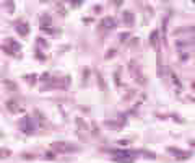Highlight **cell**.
<instances>
[{
  "instance_id": "obj_11",
  "label": "cell",
  "mask_w": 195,
  "mask_h": 163,
  "mask_svg": "<svg viewBox=\"0 0 195 163\" xmlns=\"http://www.w3.org/2000/svg\"><path fill=\"white\" fill-rule=\"evenodd\" d=\"M114 155H119L117 158H120V157H124V158H128L130 155H132V152H128V150H114Z\"/></svg>"
},
{
  "instance_id": "obj_4",
  "label": "cell",
  "mask_w": 195,
  "mask_h": 163,
  "mask_svg": "<svg viewBox=\"0 0 195 163\" xmlns=\"http://www.w3.org/2000/svg\"><path fill=\"white\" fill-rule=\"evenodd\" d=\"M168 150H169V153L174 155V158H177V160H185V158H189V157H190V153H189V152H184V150H180V148L169 147Z\"/></svg>"
},
{
  "instance_id": "obj_14",
  "label": "cell",
  "mask_w": 195,
  "mask_h": 163,
  "mask_svg": "<svg viewBox=\"0 0 195 163\" xmlns=\"http://www.w3.org/2000/svg\"><path fill=\"white\" fill-rule=\"evenodd\" d=\"M114 160H115V161H119V163H133L132 158H117V157H115Z\"/></svg>"
},
{
  "instance_id": "obj_1",
  "label": "cell",
  "mask_w": 195,
  "mask_h": 163,
  "mask_svg": "<svg viewBox=\"0 0 195 163\" xmlns=\"http://www.w3.org/2000/svg\"><path fill=\"white\" fill-rule=\"evenodd\" d=\"M52 150L54 152H59V153H68V152H77L78 147L77 145H72L68 142H54L52 144Z\"/></svg>"
},
{
  "instance_id": "obj_6",
  "label": "cell",
  "mask_w": 195,
  "mask_h": 163,
  "mask_svg": "<svg viewBox=\"0 0 195 163\" xmlns=\"http://www.w3.org/2000/svg\"><path fill=\"white\" fill-rule=\"evenodd\" d=\"M133 13L130 12V10H125V12H122V21L127 25V26H132L133 25Z\"/></svg>"
},
{
  "instance_id": "obj_2",
  "label": "cell",
  "mask_w": 195,
  "mask_h": 163,
  "mask_svg": "<svg viewBox=\"0 0 195 163\" xmlns=\"http://www.w3.org/2000/svg\"><path fill=\"white\" fill-rule=\"evenodd\" d=\"M20 127H21V131H23L25 134H33L34 132V122H33V117L31 116H25L23 119H21V122H20Z\"/></svg>"
},
{
  "instance_id": "obj_8",
  "label": "cell",
  "mask_w": 195,
  "mask_h": 163,
  "mask_svg": "<svg viewBox=\"0 0 195 163\" xmlns=\"http://www.w3.org/2000/svg\"><path fill=\"white\" fill-rule=\"evenodd\" d=\"M16 33L20 34V36H26V34L30 33V26H28L26 23H18L16 25Z\"/></svg>"
},
{
  "instance_id": "obj_19",
  "label": "cell",
  "mask_w": 195,
  "mask_h": 163,
  "mask_svg": "<svg viewBox=\"0 0 195 163\" xmlns=\"http://www.w3.org/2000/svg\"><path fill=\"white\" fill-rule=\"evenodd\" d=\"M44 157H46L47 160H54V158H55V157H54V153H50V152H49V153H46Z\"/></svg>"
},
{
  "instance_id": "obj_18",
  "label": "cell",
  "mask_w": 195,
  "mask_h": 163,
  "mask_svg": "<svg viewBox=\"0 0 195 163\" xmlns=\"http://www.w3.org/2000/svg\"><path fill=\"white\" fill-rule=\"evenodd\" d=\"M127 38H128V33H125V34L122 33V34H120V41H122V42H124V41H127Z\"/></svg>"
},
{
  "instance_id": "obj_15",
  "label": "cell",
  "mask_w": 195,
  "mask_h": 163,
  "mask_svg": "<svg viewBox=\"0 0 195 163\" xmlns=\"http://www.w3.org/2000/svg\"><path fill=\"white\" fill-rule=\"evenodd\" d=\"M25 79H26L28 82H30V83H34V82H36V79H38V77H36V75L33 74V75H26Z\"/></svg>"
},
{
  "instance_id": "obj_10",
  "label": "cell",
  "mask_w": 195,
  "mask_h": 163,
  "mask_svg": "<svg viewBox=\"0 0 195 163\" xmlns=\"http://www.w3.org/2000/svg\"><path fill=\"white\" fill-rule=\"evenodd\" d=\"M41 23H42V26H41V28H46V26H50L52 20H50V17H49V15H42V17H41Z\"/></svg>"
},
{
  "instance_id": "obj_7",
  "label": "cell",
  "mask_w": 195,
  "mask_h": 163,
  "mask_svg": "<svg viewBox=\"0 0 195 163\" xmlns=\"http://www.w3.org/2000/svg\"><path fill=\"white\" fill-rule=\"evenodd\" d=\"M7 109H8L10 113H20V111H23V108L15 101V100H8L7 101Z\"/></svg>"
},
{
  "instance_id": "obj_3",
  "label": "cell",
  "mask_w": 195,
  "mask_h": 163,
  "mask_svg": "<svg viewBox=\"0 0 195 163\" xmlns=\"http://www.w3.org/2000/svg\"><path fill=\"white\" fill-rule=\"evenodd\" d=\"M8 54L12 55H16L20 51H21V46H20V42H16L13 38H7V46L3 47Z\"/></svg>"
},
{
  "instance_id": "obj_20",
  "label": "cell",
  "mask_w": 195,
  "mask_h": 163,
  "mask_svg": "<svg viewBox=\"0 0 195 163\" xmlns=\"http://www.w3.org/2000/svg\"><path fill=\"white\" fill-rule=\"evenodd\" d=\"M42 82H47V80H50L49 79V74H42V79H41Z\"/></svg>"
},
{
  "instance_id": "obj_5",
  "label": "cell",
  "mask_w": 195,
  "mask_h": 163,
  "mask_svg": "<svg viewBox=\"0 0 195 163\" xmlns=\"http://www.w3.org/2000/svg\"><path fill=\"white\" fill-rule=\"evenodd\" d=\"M115 25H117V23H115V20L112 17H104L103 20H101V26L106 28V30H114Z\"/></svg>"
},
{
  "instance_id": "obj_9",
  "label": "cell",
  "mask_w": 195,
  "mask_h": 163,
  "mask_svg": "<svg viewBox=\"0 0 195 163\" xmlns=\"http://www.w3.org/2000/svg\"><path fill=\"white\" fill-rule=\"evenodd\" d=\"M158 36H160V31H158V30L151 31V34H150V44L151 46H156L158 44Z\"/></svg>"
},
{
  "instance_id": "obj_13",
  "label": "cell",
  "mask_w": 195,
  "mask_h": 163,
  "mask_svg": "<svg viewBox=\"0 0 195 163\" xmlns=\"http://www.w3.org/2000/svg\"><path fill=\"white\" fill-rule=\"evenodd\" d=\"M12 157V150L8 148H0V158H8Z\"/></svg>"
},
{
  "instance_id": "obj_12",
  "label": "cell",
  "mask_w": 195,
  "mask_h": 163,
  "mask_svg": "<svg viewBox=\"0 0 195 163\" xmlns=\"http://www.w3.org/2000/svg\"><path fill=\"white\" fill-rule=\"evenodd\" d=\"M3 85H5V88H7V90H10V91H16V85L13 83V82H10V80H5Z\"/></svg>"
},
{
  "instance_id": "obj_16",
  "label": "cell",
  "mask_w": 195,
  "mask_h": 163,
  "mask_svg": "<svg viewBox=\"0 0 195 163\" xmlns=\"http://www.w3.org/2000/svg\"><path fill=\"white\" fill-rule=\"evenodd\" d=\"M98 80H99V83H101V88L106 90V85H104V82H103V77H101L99 74H98Z\"/></svg>"
},
{
  "instance_id": "obj_17",
  "label": "cell",
  "mask_w": 195,
  "mask_h": 163,
  "mask_svg": "<svg viewBox=\"0 0 195 163\" xmlns=\"http://www.w3.org/2000/svg\"><path fill=\"white\" fill-rule=\"evenodd\" d=\"M114 54H115V51H114V49H111V51L106 54V59H111V57H114Z\"/></svg>"
}]
</instances>
